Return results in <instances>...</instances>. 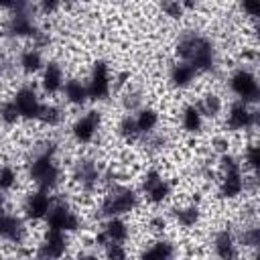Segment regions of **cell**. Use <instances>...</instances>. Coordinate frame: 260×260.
<instances>
[{
  "instance_id": "cell-1",
  "label": "cell",
  "mask_w": 260,
  "mask_h": 260,
  "mask_svg": "<svg viewBox=\"0 0 260 260\" xmlns=\"http://www.w3.org/2000/svg\"><path fill=\"white\" fill-rule=\"evenodd\" d=\"M175 55L181 61H189L197 73H211L217 65L215 45L211 39L199 35V32H187L183 35L175 45Z\"/></svg>"
},
{
  "instance_id": "cell-2",
  "label": "cell",
  "mask_w": 260,
  "mask_h": 260,
  "mask_svg": "<svg viewBox=\"0 0 260 260\" xmlns=\"http://www.w3.org/2000/svg\"><path fill=\"white\" fill-rule=\"evenodd\" d=\"M28 179L37 189L43 191H55L61 181H63V173H61V165L57 162V146L45 144L41 150H37L28 162Z\"/></svg>"
},
{
  "instance_id": "cell-3",
  "label": "cell",
  "mask_w": 260,
  "mask_h": 260,
  "mask_svg": "<svg viewBox=\"0 0 260 260\" xmlns=\"http://www.w3.org/2000/svg\"><path fill=\"white\" fill-rule=\"evenodd\" d=\"M138 207V193L128 185H114L108 187L106 195H102L95 207V219L104 221L106 217L114 215H130Z\"/></svg>"
},
{
  "instance_id": "cell-4",
  "label": "cell",
  "mask_w": 260,
  "mask_h": 260,
  "mask_svg": "<svg viewBox=\"0 0 260 260\" xmlns=\"http://www.w3.org/2000/svg\"><path fill=\"white\" fill-rule=\"evenodd\" d=\"M225 128L230 132H250V130H256L258 126V110L256 106L252 104H246L242 100H236L232 102V106L228 108V114H225V120H223Z\"/></svg>"
},
{
  "instance_id": "cell-5",
  "label": "cell",
  "mask_w": 260,
  "mask_h": 260,
  "mask_svg": "<svg viewBox=\"0 0 260 260\" xmlns=\"http://www.w3.org/2000/svg\"><path fill=\"white\" fill-rule=\"evenodd\" d=\"M85 85H87L89 102H106L112 95V71L104 59H100L91 65Z\"/></svg>"
},
{
  "instance_id": "cell-6",
  "label": "cell",
  "mask_w": 260,
  "mask_h": 260,
  "mask_svg": "<svg viewBox=\"0 0 260 260\" xmlns=\"http://www.w3.org/2000/svg\"><path fill=\"white\" fill-rule=\"evenodd\" d=\"M228 87H230V91H232L238 100L256 106L258 95H260L258 79H256V75H254L246 65L240 67V69H236V71L228 77Z\"/></svg>"
},
{
  "instance_id": "cell-7",
  "label": "cell",
  "mask_w": 260,
  "mask_h": 260,
  "mask_svg": "<svg viewBox=\"0 0 260 260\" xmlns=\"http://www.w3.org/2000/svg\"><path fill=\"white\" fill-rule=\"evenodd\" d=\"M102 128V112L100 110H87L85 114H81L73 126H71V136L77 144H91L98 136Z\"/></svg>"
},
{
  "instance_id": "cell-8",
  "label": "cell",
  "mask_w": 260,
  "mask_h": 260,
  "mask_svg": "<svg viewBox=\"0 0 260 260\" xmlns=\"http://www.w3.org/2000/svg\"><path fill=\"white\" fill-rule=\"evenodd\" d=\"M10 100L14 102V106H16V110H18V114H20L22 120L37 122L43 102H41L39 91H37L32 85H28V83H26V85H20V87L14 91V95H12Z\"/></svg>"
},
{
  "instance_id": "cell-9",
  "label": "cell",
  "mask_w": 260,
  "mask_h": 260,
  "mask_svg": "<svg viewBox=\"0 0 260 260\" xmlns=\"http://www.w3.org/2000/svg\"><path fill=\"white\" fill-rule=\"evenodd\" d=\"M55 197L51 195V191H43V189H35L30 193L24 195L22 199V211L26 219L32 221H45L51 205H53Z\"/></svg>"
},
{
  "instance_id": "cell-10",
  "label": "cell",
  "mask_w": 260,
  "mask_h": 260,
  "mask_svg": "<svg viewBox=\"0 0 260 260\" xmlns=\"http://www.w3.org/2000/svg\"><path fill=\"white\" fill-rule=\"evenodd\" d=\"M28 238L26 225L22 221V217L14 215V213H0V240L12 246H24Z\"/></svg>"
},
{
  "instance_id": "cell-11",
  "label": "cell",
  "mask_w": 260,
  "mask_h": 260,
  "mask_svg": "<svg viewBox=\"0 0 260 260\" xmlns=\"http://www.w3.org/2000/svg\"><path fill=\"white\" fill-rule=\"evenodd\" d=\"M67 246H69V234L67 232L45 228L37 254L43 258H61V256H65Z\"/></svg>"
},
{
  "instance_id": "cell-12",
  "label": "cell",
  "mask_w": 260,
  "mask_h": 260,
  "mask_svg": "<svg viewBox=\"0 0 260 260\" xmlns=\"http://www.w3.org/2000/svg\"><path fill=\"white\" fill-rule=\"evenodd\" d=\"M65 83V67L59 61H47L41 71V89L47 95L61 93V87Z\"/></svg>"
},
{
  "instance_id": "cell-13",
  "label": "cell",
  "mask_w": 260,
  "mask_h": 260,
  "mask_svg": "<svg viewBox=\"0 0 260 260\" xmlns=\"http://www.w3.org/2000/svg\"><path fill=\"white\" fill-rule=\"evenodd\" d=\"M197 77H199V73H197V69H195L189 61L177 59V61L169 67V81H171L175 87H179V89L191 87Z\"/></svg>"
},
{
  "instance_id": "cell-14",
  "label": "cell",
  "mask_w": 260,
  "mask_h": 260,
  "mask_svg": "<svg viewBox=\"0 0 260 260\" xmlns=\"http://www.w3.org/2000/svg\"><path fill=\"white\" fill-rule=\"evenodd\" d=\"M213 252L219 258H236V256H240L236 234L232 232L230 225H225V228H221V230H217L213 234Z\"/></svg>"
},
{
  "instance_id": "cell-15",
  "label": "cell",
  "mask_w": 260,
  "mask_h": 260,
  "mask_svg": "<svg viewBox=\"0 0 260 260\" xmlns=\"http://www.w3.org/2000/svg\"><path fill=\"white\" fill-rule=\"evenodd\" d=\"M63 100L69 106H85L89 102L87 98V85L79 77H65V83L61 87Z\"/></svg>"
},
{
  "instance_id": "cell-16",
  "label": "cell",
  "mask_w": 260,
  "mask_h": 260,
  "mask_svg": "<svg viewBox=\"0 0 260 260\" xmlns=\"http://www.w3.org/2000/svg\"><path fill=\"white\" fill-rule=\"evenodd\" d=\"M173 217L175 223L183 230H193L199 225L201 221V207L199 203H183V205H175L173 207Z\"/></svg>"
},
{
  "instance_id": "cell-17",
  "label": "cell",
  "mask_w": 260,
  "mask_h": 260,
  "mask_svg": "<svg viewBox=\"0 0 260 260\" xmlns=\"http://www.w3.org/2000/svg\"><path fill=\"white\" fill-rule=\"evenodd\" d=\"M102 230L108 238V242H120V244H128L132 230L130 225L122 219V215H114V217H106L102 221Z\"/></svg>"
},
{
  "instance_id": "cell-18",
  "label": "cell",
  "mask_w": 260,
  "mask_h": 260,
  "mask_svg": "<svg viewBox=\"0 0 260 260\" xmlns=\"http://www.w3.org/2000/svg\"><path fill=\"white\" fill-rule=\"evenodd\" d=\"M43 67H45V59H43L41 49L26 47V49L20 51V55H18V69L24 75H37V73L43 71Z\"/></svg>"
},
{
  "instance_id": "cell-19",
  "label": "cell",
  "mask_w": 260,
  "mask_h": 260,
  "mask_svg": "<svg viewBox=\"0 0 260 260\" xmlns=\"http://www.w3.org/2000/svg\"><path fill=\"white\" fill-rule=\"evenodd\" d=\"M195 106L199 108V112L203 114V118L207 120H215V118H219L221 116V112H223V100H221V95L217 93V91H211V89H207L201 98H199V102H195Z\"/></svg>"
},
{
  "instance_id": "cell-20",
  "label": "cell",
  "mask_w": 260,
  "mask_h": 260,
  "mask_svg": "<svg viewBox=\"0 0 260 260\" xmlns=\"http://www.w3.org/2000/svg\"><path fill=\"white\" fill-rule=\"evenodd\" d=\"M205 126V118L203 114L199 112V108L195 104H187L181 108V128L187 132V134H199Z\"/></svg>"
},
{
  "instance_id": "cell-21",
  "label": "cell",
  "mask_w": 260,
  "mask_h": 260,
  "mask_svg": "<svg viewBox=\"0 0 260 260\" xmlns=\"http://www.w3.org/2000/svg\"><path fill=\"white\" fill-rule=\"evenodd\" d=\"M134 120H136V126L140 130V136H146L150 132H154L160 124V112L150 108V106H142L140 110L134 112Z\"/></svg>"
},
{
  "instance_id": "cell-22",
  "label": "cell",
  "mask_w": 260,
  "mask_h": 260,
  "mask_svg": "<svg viewBox=\"0 0 260 260\" xmlns=\"http://www.w3.org/2000/svg\"><path fill=\"white\" fill-rule=\"evenodd\" d=\"M142 195H144V199H146L150 205H165V203H169L171 197H173V183L162 177V179L156 181L152 187H148L146 191H142Z\"/></svg>"
},
{
  "instance_id": "cell-23",
  "label": "cell",
  "mask_w": 260,
  "mask_h": 260,
  "mask_svg": "<svg viewBox=\"0 0 260 260\" xmlns=\"http://www.w3.org/2000/svg\"><path fill=\"white\" fill-rule=\"evenodd\" d=\"M63 118H65V112H63L61 106H57V104H49V102L45 104V102H43L37 122H41V124L47 126V128H57V126L63 122Z\"/></svg>"
},
{
  "instance_id": "cell-24",
  "label": "cell",
  "mask_w": 260,
  "mask_h": 260,
  "mask_svg": "<svg viewBox=\"0 0 260 260\" xmlns=\"http://www.w3.org/2000/svg\"><path fill=\"white\" fill-rule=\"evenodd\" d=\"M116 134H118L122 140H126L128 144H134V142L140 140V130H138V126H136L134 114H126V116L120 118V122H118V126H116Z\"/></svg>"
},
{
  "instance_id": "cell-25",
  "label": "cell",
  "mask_w": 260,
  "mask_h": 260,
  "mask_svg": "<svg viewBox=\"0 0 260 260\" xmlns=\"http://www.w3.org/2000/svg\"><path fill=\"white\" fill-rule=\"evenodd\" d=\"M177 252H175V244L169 242V240H156L150 244V248H146L142 252L144 258H173Z\"/></svg>"
},
{
  "instance_id": "cell-26",
  "label": "cell",
  "mask_w": 260,
  "mask_h": 260,
  "mask_svg": "<svg viewBox=\"0 0 260 260\" xmlns=\"http://www.w3.org/2000/svg\"><path fill=\"white\" fill-rule=\"evenodd\" d=\"M158 8L169 20H175V22L183 20V16L187 14V8H185V4L181 0H160Z\"/></svg>"
},
{
  "instance_id": "cell-27",
  "label": "cell",
  "mask_w": 260,
  "mask_h": 260,
  "mask_svg": "<svg viewBox=\"0 0 260 260\" xmlns=\"http://www.w3.org/2000/svg\"><path fill=\"white\" fill-rule=\"evenodd\" d=\"M258 165H260V150H258V144L252 140L244 146V162H242V169L246 173H256L258 171Z\"/></svg>"
},
{
  "instance_id": "cell-28",
  "label": "cell",
  "mask_w": 260,
  "mask_h": 260,
  "mask_svg": "<svg viewBox=\"0 0 260 260\" xmlns=\"http://www.w3.org/2000/svg\"><path fill=\"white\" fill-rule=\"evenodd\" d=\"M20 120L22 118H20V114H18V110H16L12 100H6V102L0 104V124L10 128V126H16Z\"/></svg>"
},
{
  "instance_id": "cell-29",
  "label": "cell",
  "mask_w": 260,
  "mask_h": 260,
  "mask_svg": "<svg viewBox=\"0 0 260 260\" xmlns=\"http://www.w3.org/2000/svg\"><path fill=\"white\" fill-rule=\"evenodd\" d=\"M18 185V171L12 165H0V191L8 193Z\"/></svg>"
},
{
  "instance_id": "cell-30",
  "label": "cell",
  "mask_w": 260,
  "mask_h": 260,
  "mask_svg": "<svg viewBox=\"0 0 260 260\" xmlns=\"http://www.w3.org/2000/svg\"><path fill=\"white\" fill-rule=\"evenodd\" d=\"M230 146H232V140L228 138V134H215L209 140V152L213 156H219V154L230 152Z\"/></svg>"
},
{
  "instance_id": "cell-31",
  "label": "cell",
  "mask_w": 260,
  "mask_h": 260,
  "mask_svg": "<svg viewBox=\"0 0 260 260\" xmlns=\"http://www.w3.org/2000/svg\"><path fill=\"white\" fill-rule=\"evenodd\" d=\"M146 232L156 236V238H162V234L167 232V219L162 215H152L148 221H146Z\"/></svg>"
},
{
  "instance_id": "cell-32",
  "label": "cell",
  "mask_w": 260,
  "mask_h": 260,
  "mask_svg": "<svg viewBox=\"0 0 260 260\" xmlns=\"http://www.w3.org/2000/svg\"><path fill=\"white\" fill-rule=\"evenodd\" d=\"M104 254L108 258H126L130 252L126 250V244H120V242H108L104 246Z\"/></svg>"
},
{
  "instance_id": "cell-33",
  "label": "cell",
  "mask_w": 260,
  "mask_h": 260,
  "mask_svg": "<svg viewBox=\"0 0 260 260\" xmlns=\"http://www.w3.org/2000/svg\"><path fill=\"white\" fill-rule=\"evenodd\" d=\"M238 4H240L242 14H246V16L252 18V20L258 18V12H260V0H238Z\"/></svg>"
},
{
  "instance_id": "cell-34",
  "label": "cell",
  "mask_w": 260,
  "mask_h": 260,
  "mask_svg": "<svg viewBox=\"0 0 260 260\" xmlns=\"http://www.w3.org/2000/svg\"><path fill=\"white\" fill-rule=\"evenodd\" d=\"M4 211H6V193L0 191V213H4Z\"/></svg>"
},
{
  "instance_id": "cell-35",
  "label": "cell",
  "mask_w": 260,
  "mask_h": 260,
  "mask_svg": "<svg viewBox=\"0 0 260 260\" xmlns=\"http://www.w3.org/2000/svg\"><path fill=\"white\" fill-rule=\"evenodd\" d=\"M181 2H183V4H185V8H187V10H189V8H193V6H195V0H181Z\"/></svg>"
},
{
  "instance_id": "cell-36",
  "label": "cell",
  "mask_w": 260,
  "mask_h": 260,
  "mask_svg": "<svg viewBox=\"0 0 260 260\" xmlns=\"http://www.w3.org/2000/svg\"><path fill=\"white\" fill-rule=\"evenodd\" d=\"M63 4H67V2H79V0H61Z\"/></svg>"
}]
</instances>
